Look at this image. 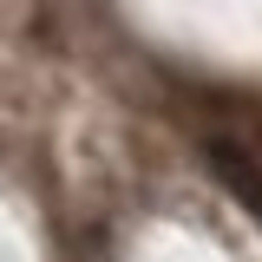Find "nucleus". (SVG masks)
<instances>
[{"mask_svg": "<svg viewBox=\"0 0 262 262\" xmlns=\"http://www.w3.org/2000/svg\"><path fill=\"white\" fill-rule=\"evenodd\" d=\"M203 158H210V170L223 177V190L262 223V158H256V151H243V144H229V138H210Z\"/></svg>", "mask_w": 262, "mask_h": 262, "instance_id": "f257e3e1", "label": "nucleus"}]
</instances>
